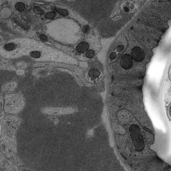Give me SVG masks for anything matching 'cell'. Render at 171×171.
Returning <instances> with one entry per match:
<instances>
[{
	"instance_id": "obj_1",
	"label": "cell",
	"mask_w": 171,
	"mask_h": 171,
	"mask_svg": "<svg viewBox=\"0 0 171 171\" xmlns=\"http://www.w3.org/2000/svg\"><path fill=\"white\" fill-rule=\"evenodd\" d=\"M132 57L137 61H141L145 57L144 51L141 48L136 47L132 50Z\"/></svg>"
},
{
	"instance_id": "obj_2",
	"label": "cell",
	"mask_w": 171,
	"mask_h": 171,
	"mask_svg": "<svg viewBox=\"0 0 171 171\" xmlns=\"http://www.w3.org/2000/svg\"><path fill=\"white\" fill-rule=\"evenodd\" d=\"M121 66L124 69H129L132 66V60L129 55H125L122 57L121 62Z\"/></svg>"
},
{
	"instance_id": "obj_3",
	"label": "cell",
	"mask_w": 171,
	"mask_h": 171,
	"mask_svg": "<svg viewBox=\"0 0 171 171\" xmlns=\"http://www.w3.org/2000/svg\"><path fill=\"white\" fill-rule=\"evenodd\" d=\"M89 48V45L86 42H82L78 45L76 50L79 53H83L87 51Z\"/></svg>"
},
{
	"instance_id": "obj_4",
	"label": "cell",
	"mask_w": 171,
	"mask_h": 171,
	"mask_svg": "<svg viewBox=\"0 0 171 171\" xmlns=\"http://www.w3.org/2000/svg\"><path fill=\"white\" fill-rule=\"evenodd\" d=\"M101 73L97 70H91L88 72V75L91 78H97L99 77Z\"/></svg>"
},
{
	"instance_id": "obj_5",
	"label": "cell",
	"mask_w": 171,
	"mask_h": 171,
	"mask_svg": "<svg viewBox=\"0 0 171 171\" xmlns=\"http://www.w3.org/2000/svg\"><path fill=\"white\" fill-rule=\"evenodd\" d=\"M53 10L58 13L59 14L62 15L63 16H66L67 15H68V11L66 10L54 8L53 9Z\"/></svg>"
},
{
	"instance_id": "obj_6",
	"label": "cell",
	"mask_w": 171,
	"mask_h": 171,
	"mask_svg": "<svg viewBox=\"0 0 171 171\" xmlns=\"http://www.w3.org/2000/svg\"><path fill=\"white\" fill-rule=\"evenodd\" d=\"M15 7L16 9L19 12L23 11L25 8V5L24 3H22V2L17 3L15 5Z\"/></svg>"
},
{
	"instance_id": "obj_7",
	"label": "cell",
	"mask_w": 171,
	"mask_h": 171,
	"mask_svg": "<svg viewBox=\"0 0 171 171\" xmlns=\"http://www.w3.org/2000/svg\"><path fill=\"white\" fill-rule=\"evenodd\" d=\"M5 49L7 51H12L15 49V45L13 43H9L5 45L4 47Z\"/></svg>"
},
{
	"instance_id": "obj_8",
	"label": "cell",
	"mask_w": 171,
	"mask_h": 171,
	"mask_svg": "<svg viewBox=\"0 0 171 171\" xmlns=\"http://www.w3.org/2000/svg\"><path fill=\"white\" fill-rule=\"evenodd\" d=\"M56 16V13L54 12L48 13L45 15V18L47 19H53Z\"/></svg>"
},
{
	"instance_id": "obj_9",
	"label": "cell",
	"mask_w": 171,
	"mask_h": 171,
	"mask_svg": "<svg viewBox=\"0 0 171 171\" xmlns=\"http://www.w3.org/2000/svg\"><path fill=\"white\" fill-rule=\"evenodd\" d=\"M95 55V52L93 50H88V51L86 53V57L88 58H91L93 57Z\"/></svg>"
},
{
	"instance_id": "obj_10",
	"label": "cell",
	"mask_w": 171,
	"mask_h": 171,
	"mask_svg": "<svg viewBox=\"0 0 171 171\" xmlns=\"http://www.w3.org/2000/svg\"><path fill=\"white\" fill-rule=\"evenodd\" d=\"M33 11H34V12L36 13L37 14H39V15H42L44 13L43 10L38 7H34V9H33Z\"/></svg>"
},
{
	"instance_id": "obj_11",
	"label": "cell",
	"mask_w": 171,
	"mask_h": 171,
	"mask_svg": "<svg viewBox=\"0 0 171 171\" xmlns=\"http://www.w3.org/2000/svg\"><path fill=\"white\" fill-rule=\"evenodd\" d=\"M31 56L33 58H39L41 56V54L39 52L33 51L31 53Z\"/></svg>"
},
{
	"instance_id": "obj_12",
	"label": "cell",
	"mask_w": 171,
	"mask_h": 171,
	"mask_svg": "<svg viewBox=\"0 0 171 171\" xmlns=\"http://www.w3.org/2000/svg\"><path fill=\"white\" fill-rule=\"evenodd\" d=\"M82 30L83 32L85 34H88L90 31L89 26H88V25H85V26H83Z\"/></svg>"
},
{
	"instance_id": "obj_13",
	"label": "cell",
	"mask_w": 171,
	"mask_h": 171,
	"mask_svg": "<svg viewBox=\"0 0 171 171\" xmlns=\"http://www.w3.org/2000/svg\"><path fill=\"white\" fill-rule=\"evenodd\" d=\"M167 114H168V117L171 120V103L170 104V105L169 106L168 109H167Z\"/></svg>"
},
{
	"instance_id": "obj_14",
	"label": "cell",
	"mask_w": 171,
	"mask_h": 171,
	"mask_svg": "<svg viewBox=\"0 0 171 171\" xmlns=\"http://www.w3.org/2000/svg\"><path fill=\"white\" fill-rule=\"evenodd\" d=\"M39 38L40 39L42 40V41H44L47 40V37L46 36L44 35V34H42L40 36Z\"/></svg>"
},
{
	"instance_id": "obj_15",
	"label": "cell",
	"mask_w": 171,
	"mask_h": 171,
	"mask_svg": "<svg viewBox=\"0 0 171 171\" xmlns=\"http://www.w3.org/2000/svg\"><path fill=\"white\" fill-rule=\"evenodd\" d=\"M123 10L125 13H129V8L127 7H124L123 8Z\"/></svg>"
},
{
	"instance_id": "obj_16",
	"label": "cell",
	"mask_w": 171,
	"mask_h": 171,
	"mask_svg": "<svg viewBox=\"0 0 171 171\" xmlns=\"http://www.w3.org/2000/svg\"><path fill=\"white\" fill-rule=\"evenodd\" d=\"M116 57V55L114 54V53H112V54L110 55V58L111 59H114V58Z\"/></svg>"
},
{
	"instance_id": "obj_17",
	"label": "cell",
	"mask_w": 171,
	"mask_h": 171,
	"mask_svg": "<svg viewBox=\"0 0 171 171\" xmlns=\"http://www.w3.org/2000/svg\"><path fill=\"white\" fill-rule=\"evenodd\" d=\"M169 77H170V80H171V67H170L169 71Z\"/></svg>"
},
{
	"instance_id": "obj_18",
	"label": "cell",
	"mask_w": 171,
	"mask_h": 171,
	"mask_svg": "<svg viewBox=\"0 0 171 171\" xmlns=\"http://www.w3.org/2000/svg\"></svg>"
}]
</instances>
